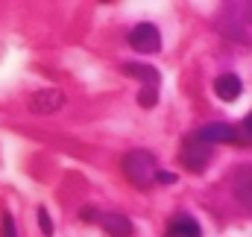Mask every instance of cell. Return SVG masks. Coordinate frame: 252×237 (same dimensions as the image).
<instances>
[{
	"instance_id": "6da1fadb",
	"label": "cell",
	"mask_w": 252,
	"mask_h": 237,
	"mask_svg": "<svg viewBox=\"0 0 252 237\" xmlns=\"http://www.w3.org/2000/svg\"><path fill=\"white\" fill-rule=\"evenodd\" d=\"M217 27L232 41L252 44V3H226L217 15Z\"/></svg>"
},
{
	"instance_id": "7a4b0ae2",
	"label": "cell",
	"mask_w": 252,
	"mask_h": 237,
	"mask_svg": "<svg viewBox=\"0 0 252 237\" xmlns=\"http://www.w3.org/2000/svg\"><path fill=\"white\" fill-rule=\"evenodd\" d=\"M124 173L132 178V184L138 187H150L156 176H158V167H156V155L147 152V149H135L124 158Z\"/></svg>"
},
{
	"instance_id": "3957f363",
	"label": "cell",
	"mask_w": 252,
	"mask_h": 237,
	"mask_svg": "<svg viewBox=\"0 0 252 237\" xmlns=\"http://www.w3.org/2000/svg\"><path fill=\"white\" fill-rule=\"evenodd\" d=\"M129 76H141L144 79V91H141V106H153L156 100H158V82H161V76H158V70L156 67H150V64H126L124 67Z\"/></svg>"
},
{
	"instance_id": "277c9868",
	"label": "cell",
	"mask_w": 252,
	"mask_h": 237,
	"mask_svg": "<svg viewBox=\"0 0 252 237\" xmlns=\"http://www.w3.org/2000/svg\"><path fill=\"white\" fill-rule=\"evenodd\" d=\"M193 138L199 144H205V147H211V144H238L241 141V132L232 123H208V126L196 129Z\"/></svg>"
},
{
	"instance_id": "5b68a950",
	"label": "cell",
	"mask_w": 252,
	"mask_h": 237,
	"mask_svg": "<svg viewBox=\"0 0 252 237\" xmlns=\"http://www.w3.org/2000/svg\"><path fill=\"white\" fill-rule=\"evenodd\" d=\"M129 44H132V50H138V53H158V50H161V32H158V27H153V24H138V27L129 32Z\"/></svg>"
},
{
	"instance_id": "8992f818",
	"label": "cell",
	"mask_w": 252,
	"mask_h": 237,
	"mask_svg": "<svg viewBox=\"0 0 252 237\" xmlns=\"http://www.w3.org/2000/svg\"><path fill=\"white\" fill-rule=\"evenodd\" d=\"M208 161H211V147L199 144L196 138H188L185 147H182V164L188 167L190 173H199V170L208 167Z\"/></svg>"
},
{
	"instance_id": "52a82bcc",
	"label": "cell",
	"mask_w": 252,
	"mask_h": 237,
	"mask_svg": "<svg viewBox=\"0 0 252 237\" xmlns=\"http://www.w3.org/2000/svg\"><path fill=\"white\" fill-rule=\"evenodd\" d=\"M64 106V94L59 88H44V91H35L30 97V109L35 115H53Z\"/></svg>"
},
{
	"instance_id": "ba28073f",
	"label": "cell",
	"mask_w": 252,
	"mask_h": 237,
	"mask_svg": "<svg viewBox=\"0 0 252 237\" xmlns=\"http://www.w3.org/2000/svg\"><path fill=\"white\" fill-rule=\"evenodd\" d=\"M232 190H235V199L252 214V164H244L232 173Z\"/></svg>"
},
{
	"instance_id": "9c48e42d",
	"label": "cell",
	"mask_w": 252,
	"mask_h": 237,
	"mask_svg": "<svg viewBox=\"0 0 252 237\" xmlns=\"http://www.w3.org/2000/svg\"><path fill=\"white\" fill-rule=\"evenodd\" d=\"M164 237H199V223H196L190 214H176V217L167 223Z\"/></svg>"
},
{
	"instance_id": "30bf717a",
	"label": "cell",
	"mask_w": 252,
	"mask_h": 237,
	"mask_svg": "<svg viewBox=\"0 0 252 237\" xmlns=\"http://www.w3.org/2000/svg\"><path fill=\"white\" fill-rule=\"evenodd\" d=\"M214 91H217V97H220L223 103H235V100L241 97L244 85H241V79H238L235 73H223V76H217Z\"/></svg>"
},
{
	"instance_id": "8fae6325",
	"label": "cell",
	"mask_w": 252,
	"mask_h": 237,
	"mask_svg": "<svg viewBox=\"0 0 252 237\" xmlns=\"http://www.w3.org/2000/svg\"><path fill=\"white\" fill-rule=\"evenodd\" d=\"M100 226H103L112 237H129L132 235V223H129V217H124V214H103V217H100Z\"/></svg>"
},
{
	"instance_id": "7c38bea8",
	"label": "cell",
	"mask_w": 252,
	"mask_h": 237,
	"mask_svg": "<svg viewBox=\"0 0 252 237\" xmlns=\"http://www.w3.org/2000/svg\"><path fill=\"white\" fill-rule=\"evenodd\" d=\"M3 237H18V226H15V220H12L9 211L3 214Z\"/></svg>"
},
{
	"instance_id": "4fadbf2b",
	"label": "cell",
	"mask_w": 252,
	"mask_h": 237,
	"mask_svg": "<svg viewBox=\"0 0 252 237\" xmlns=\"http://www.w3.org/2000/svg\"><path fill=\"white\" fill-rule=\"evenodd\" d=\"M38 220H41V232L50 237L53 235V223H50V217H47V208H38Z\"/></svg>"
},
{
	"instance_id": "5bb4252c",
	"label": "cell",
	"mask_w": 252,
	"mask_h": 237,
	"mask_svg": "<svg viewBox=\"0 0 252 237\" xmlns=\"http://www.w3.org/2000/svg\"><path fill=\"white\" fill-rule=\"evenodd\" d=\"M241 141H250L252 144V115L244 120V126H241Z\"/></svg>"
}]
</instances>
